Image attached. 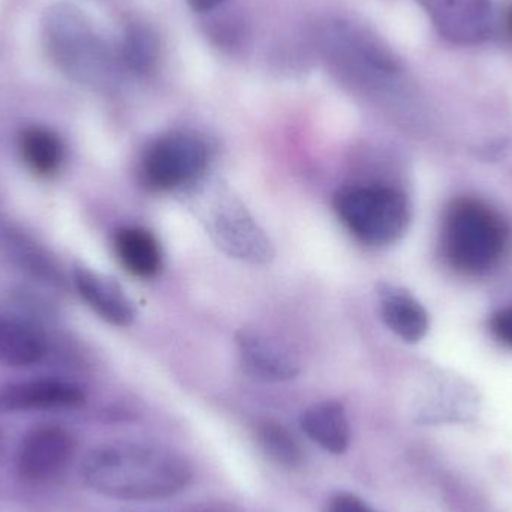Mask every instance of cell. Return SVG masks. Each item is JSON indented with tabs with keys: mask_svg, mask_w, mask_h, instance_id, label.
Wrapping results in <instances>:
<instances>
[{
	"mask_svg": "<svg viewBox=\"0 0 512 512\" xmlns=\"http://www.w3.org/2000/svg\"><path fill=\"white\" fill-rule=\"evenodd\" d=\"M87 486L117 501H158L183 492L192 480L189 463L168 448L114 444L84 459Z\"/></svg>",
	"mask_w": 512,
	"mask_h": 512,
	"instance_id": "cell-1",
	"label": "cell"
},
{
	"mask_svg": "<svg viewBox=\"0 0 512 512\" xmlns=\"http://www.w3.org/2000/svg\"><path fill=\"white\" fill-rule=\"evenodd\" d=\"M508 243L507 222L483 201L463 198L447 210L442 246L445 258L460 273H489L504 258Z\"/></svg>",
	"mask_w": 512,
	"mask_h": 512,
	"instance_id": "cell-2",
	"label": "cell"
},
{
	"mask_svg": "<svg viewBox=\"0 0 512 512\" xmlns=\"http://www.w3.org/2000/svg\"><path fill=\"white\" fill-rule=\"evenodd\" d=\"M334 209L360 242L387 246L397 242L411 221L408 198L388 186H348L337 192Z\"/></svg>",
	"mask_w": 512,
	"mask_h": 512,
	"instance_id": "cell-3",
	"label": "cell"
},
{
	"mask_svg": "<svg viewBox=\"0 0 512 512\" xmlns=\"http://www.w3.org/2000/svg\"><path fill=\"white\" fill-rule=\"evenodd\" d=\"M206 141L191 132H170L149 144L141 158L140 176L153 191H171L194 183L209 165Z\"/></svg>",
	"mask_w": 512,
	"mask_h": 512,
	"instance_id": "cell-4",
	"label": "cell"
},
{
	"mask_svg": "<svg viewBox=\"0 0 512 512\" xmlns=\"http://www.w3.org/2000/svg\"><path fill=\"white\" fill-rule=\"evenodd\" d=\"M210 230L219 248L233 258L251 264H267L273 258L270 240L237 201H221L210 219Z\"/></svg>",
	"mask_w": 512,
	"mask_h": 512,
	"instance_id": "cell-5",
	"label": "cell"
},
{
	"mask_svg": "<svg viewBox=\"0 0 512 512\" xmlns=\"http://www.w3.org/2000/svg\"><path fill=\"white\" fill-rule=\"evenodd\" d=\"M439 35L454 44H478L492 32L490 0H415Z\"/></svg>",
	"mask_w": 512,
	"mask_h": 512,
	"instance_id": "cell-6",
	"label": "cell"
},
{
	"mask_svg": "<svg viewBox=\"0 0 512 512\" xmlns=\"http://www.w3.org/2000/svg\"><path fill=\"white\" fill-rule=\"evenodd\" d=\"M74 451L71 435L62 427L41 426L21 442L17 471L29 481L45 480L68 463Z\"/></svg>",
	"mask_w": 512,
	"mask_h": 512,
	"instance_id": "cell-7",
	"label": "cell"
},
{
	"mask_svg": "<svg viewBox=\"0 0 512 512\" xmlns=\"http://www.w3.org/2000/svg\"><path fill=\"white\" fill-rule=\"evenodd\" d=\"M78 385L60 379H35L0 387V411L29 412L77 408L84 403Z\"/></svg>",
	"mask_w": 512,
	"mask_h": 512,
	"instance_id": "cell-8",
	"label": "cell"
},
{
	"mask_svg": "<svg viewBox=\"0 0 512 512\" xmlns=\"http://www.w3.org/2000/svg\"><path fill=\"white\" fill-rule=\"evenodd\" d=\"M237 345L243 364L255 378L267 382H282L295 378L300 372L297 358L277 340L243 330L237 334Z\"/></svg>",
	"mask_w": 512,
	"mask_h": 512,
	"instance_id": "cell-9",
	"label": "cell"
},
{
	"mask_svg": "<svg viewBox=\"0 0 512 512\" xmlns=\"http://www.w3.org/2000/svg\"><path fill=\"white\" fill-rule=\"evenodd\" d=\"M74 283L83 300L105 321L117 327H128L134 322V306L114 280L89 268L77 267Z\"/></svg>",
	"mask_w": 512,
	"mask_h": 512,
	"instance_id": "cell-10",
	"label": "cell"
},
{
	"mask_svg": "<svg viewBox=\"0 0 512 512\" xmlns=\"http://www.w3.org/2000/svg\"><path fill=\"white\" fill-rule=\"evenodd\" d=\"M45 352L47 340L35 324L0 309V363L32 366L44 358Z\"/></svg>",
	"mask_w": 512,
	"mask_h": 512,
	"instance_id": "cell-11",
	"label": "cell"
},
{
	"mask_svg": "<svg viewBox=\"0 0 512 512\" xmlns=\"http://www.w3.org/2000/svg\"><path fill=\"white\" fill-rule=\"evenodd\" d=\"M301 429L316 445L331 454H343L351 444V424L342 403H316L301 415Z\"/></svg>",
	"mask_w": 512,
	"mask_h": 512,
	"instance_id": "cell-12",
	"label": "cell"
},
{
	"mask_svg": "<svg viewBox=\"0 0 512 512\" xmlns=\"http://www.w3.org/2000/svg\"><path fill=\"white\" fill-rule=\"evenodd\" d=\"M381 315L385 325L408 343L420 342L429 330L426 309L409 292L396 286L379 289Z\"/></svg>",
	"mask_w": 512,
	"mask_h": 512,
	"instance_id": "cell-13",
	"label": "cell"
},
{
	"mask_svg": "<svg viewBox=\"0 0 512 512\" xmlns=\"http://www.w3.org/2000/svg\"><path fill=\"white\" fill-rule=\"evenodd\" d=\"M114 249L123 267L135 277L150 279L161 271V245L146 228L126 227L117 231Z\"/></svg>",
	"mask_w": 512,
	"mask_h": 512,
	"instance_id": "cell-14",
	"label": "cell"
},
{
	"mask_svg": "<svg viewBox=\"0 0 512 512\" xmlns=\"http://www.w3.org/2000/svg\"><path fill=\"white\" fill-rule=\"evenodd\" d=\"M18 147L24 164L36 176H56L65 161V147L59 135L42 126L23 129Z\"/></svg>",
	"mask_w": 512,
	"mask_h": 512,
	"instance_id": "cell-15",
	"label": "cell"
},
{
	"mask_svg": "<svg viewBox=\"0 0 512 512\" xmlns=\"http://www.w3.org/2000/svg\"><path fill=\"white\" fill-rule=\"evenodd\" d=\"M256 439L265 456L276 465L294 469L303 463V450L297 439L282 424L270 420L262 421L256 427Z\"/></svg>",
	"mask_w": 512,
	"mask_h": 512,
	"instance_id": "cell-16",
	"label": "cell"
},
{
	"mask_svg": "<svg viewBox=\"0 0 512 512\" xmlns=\"http://www.w3.org/2000/svg\"><path fill=\"white\" fill-rule=\"evenodd\" d=\"M158 39L146 27H134L126 35L123 56L126 63L135 71L144 72L152 68L158 60Z\"/></svg>",
	"mask_w": 512,
	"mask_h": 512,
	"instance_id": "cell-17",
	"label": "cell"
},
{
	"mask_svg": "<svg viewBox=\"0 0 512 512\" xmlns=\"http://www.w3.org/2000/svg\"><path fill=\"white\" fill-rule=\"evenodd\" d=\"M325 512H376L352 493H337L328 501Z\"/></svg>",
	"mask_w": 512,
	"mask_h": 512,
	"instance_id": "cell-18",
	"label": "cell"
},
{
	"mask_svg": "<svg viewBox=\"0 0 512 512\" xmlns=\"http://www.w3.org/2000/svg\"><path fill=\"white\" fill-rule=\"evenodd\" d=\"M492 331L502 343L512 348V306L505 307L493 315Z\"/></svg>",
	"mask_w": 512,
	"mask_h": 512,
	"instance_id": "cell-19",
	"label": "cell"
},
{
	"mask_svg": "<svg viewBox=\"0 0 512 512\" xmlns=\"http://www.w3.org/2000/svg\"><path fill=\"white\" fill-rule=\"evenodd\" d=\"M188 5L194 9L195 12H209L213 9L218 8L224 0H186Z\"/></svg>",
	"mask_w": 512,
	"mask_h": 512,
	"instance_id": "cell-20",
	"label": "cell"
},
{
	"mask_svg": "<svg viewBox=\"0 0 512 512\" xmlns=\"http://www.w3.org/2000/svg\"><path fill=\"white\" fill-rule=\"evenodd\" d=\"M505 26H507V32L510 33L512 38V3L508 6L507 14H505Z\"/></svg>",
	"mask_w": 512,
	"mask_h": 512,
	"instance_id": "cell-21",
	"label": "cell"
}]
</instances>
